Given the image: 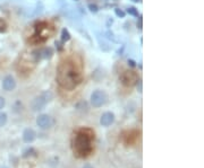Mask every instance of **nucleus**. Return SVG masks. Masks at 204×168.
Listing matches in <instances>:
<instances>
[{"mask_svg":"<svg viewBox=\"0 0 204 168\" xmlns=\"http://www.w3.org/2000/svg\"><path fill=\"white\" fill-rule=\"evenodd\" d=\"M83 75L78 64L72 59L60 62L57 69V82L67 90H73L82 82Z\"/></svg>","mask_w":204,"mask_h":168,"instance_id":"f257e3e1","label":"nucleus"},{"mask_svg":"<svg viewBox=\"0 0 204 168\" xmlns=\"http://www.w3.org/2000/svg\"><path fill=\"white\" fill-rule=\"evenodd\" d=\"M94 132L92 129L82 128L77 130L73 138V151L78 158H86L93 151Z\"/></svg>","mask_w":204,"mask_h":168,"instance_id":"f03ea898","label":"nucleus"},{"mask_svg":"<svg viewBox=\"0 0 204 168\" xmlns=\"http://www.w3.org/2000/svg\"><path fill=\"white\" fill-rule=\"evenodd\" d=\"M52 99V94L50 92H44L41 95L36 96L34 99L31 102V108L33 112H39L42 111L45 105L48 104L49 102Z\"/></svg>","mask_w":204,"mask_h":168,"instance_id":"7ed1b4c3","label":"nucleus"},{"mask_svg":"<svg viewBox=\"0 0 204 168\" xmlns=\"http://www.w3.org/2000/svg\"><path fill=\"white\" fill-rule=\"evenodd\" d=\"M107 99H108V96L102 90H95L91 95V104L93 105V107H100L104 105Z\"/></svg>","mask_w":204,"mask_h":168,"instance_id":"20e7f679","label":"nucleus"},{"mask_svg":"<svg viewBox=\"0 0 204 168\" xmlns=\"http://www.w3.org/2000/svg\"><path fill=\"white\" fill-rule=\"evenodd\" d=\"M138 79V77H137V73L134 71H124L123 72V75L120 76V80H121V82L123 85L125 86H127V87H132L134 85L136 84V81Z\"/></svg>","mask_w":204,"mask_h":168,"instance_id":"39448f33","label":"nucleus"},{"mask_svg":"<svg viewBox=\"0 0 204 168\" xmlns=\"http://www.w3.org/2000/svg\"><path fill=\"white\" fill-rule=\"evenodd\" d=\"M53 119L51 116L47 115V114H42V115H39V117L36 119V124L40 126L41 129L43 130H47V129H50L53 126Z\"/></svg>","mask_w":204,"mask_h":168,"instance_id":"423d86ee","label":"nucleus"},{"mask_svg":"<svg viewBox=\"0 0 204 168\" xmlns=\"http://www.w3.org/2000/svg\"><path fill=\"white\" fill-rule=\"evenodd\" d=\"M16 87V81L14 79L13 76H6L2 80V88L6 90V92H12L13 89Z\"/></svg>","mask_w":204,"mask_h":168,"instance_id":"0eeeda50","label":"nucleus"},{"mask_svg":"<svg viewBox=\"0 0 204 168\" xmlns=\"http://www.w3.org/2000/svg\"><path fill=\"white\" fill-rule=\"evenodd\" d=\"M113 121H115V115H113V113L111 112H107L102 114L100 119V123L103 125V126H109V125H111L113 123Z\"/></svg>","mask_w":204,"mask_h":168,"instance_id":"6e6552de","label":"nucleus"},{"mask_svg":"<svg viewBox=\"0 0 204 168\" xmlns=\"http://www.w3.org/2000/svg\"><path fill=\"white\" fill-rule=\"evenodd\" d=\"M35 138H36V133L33 129H26L24 131V133H23V139L27 143L33 142V141L35 140Z\"/></svg>","mask_w":204,"mask_h":168,"instance_id":"1a4fd4ad","label":"nucleus"},{"mask_svg":"<svg viewBox=\"0 0 204 168\" xmlns=\"http://www.w3.org/2000/svg\"><path fill=\"white\" fill-rule=\"evenodd\" d=\"M137 136H138V132H137V131H131V132H128L126 138H125V142L127 144L134 143L136 141V139H137Z\"/></svg>","mask_w":204,"mask_h":168,"instance_id":"9d476101","label":"nucleus"},{"mask_svg":"<svg viewBox=\"0 0 204 168\" xmlns=\"http://www.w3.org/2000/svg\"><path fill=\"white\" fill-rule=\"evenodd\" d=\"M70 40V34L68 32L67 28H63V31H61V41L63 42H68V41Z\"/></svg>","mask_w":204,"mask_h":168,"instance_id":"9b49d317","label":"nucleus"},{"mask_svg":"<svg viewBox=\"0 0 204 168\" xmlns=\"http://www.w3.org/2000/svg\"><path fill=\"white\" fill-rule=\"evenodd\" d=\"M127 12L131 16L138 17V12H137V9H136L135 7H129V8H127Z\"/></svg>","mask_w":204,"mask_h":168,"instance_id":"f8f14e48","label":"nucleus"},{"mask_svg":"<svg viewBox=\"0 0 204 168\" xmlns=\"http://www.w3.org/2000/svg\"><path fill=\"white\" fill-rule=\"evenodd\" d=\"M7 31V24L2 18H0V33H4Z\"/></svg>","mask_w":204,"mask_h":168,"instance_id":"ddd939ff","label":"nucleus"},{"mask_svg":"<svg viewBox=\"0 0 204 168\" xmlns=\"http://www.w3.org/2000/svg\"><path fill=\"white\" fill-rule=\"evenodd\" d=\"M115 14H116V16L119 17V18H124L125 15H126V12H125L123 9H119V8L115 9Z\"/></svg>","mask_w":204,"mask_h":168,"instance_id":"4468645a","label":"nucleus"},{"mask_svg":"<svg viewBox=\"0 0 204 168\" xmlns=\"http://www.w3.org/2000/svg\"><path fill=\"white\" fill-rule=\"evenodd\" d=\"M7 122V115L5 113H0V126L5 125Z\"/></svg>","mask_w":204,"mask_h":168,"instance_id":"2eb2a0df","label":"nucleus"},{"mask_svg":"<svg viewBox=\"0 0 204 168\" xmlns=\"http://www.w3.org/2000/svg\"><path fill=\"white\" fill-rule=\"evenodd\" d=\"M88 9H90V12H99L98 6H96V5H93V4L88 5Z\"/></svg>","mask_w":204,"mask_h":168,"instance_id":"dca6fc26","label":"nucleus"},{"mask_svg":"<svg viewBox=\"0 0 204 168\" xmlns=\"http://www.w3.org/2000/svg\"><path fill=\"white\" fill-rule=\"evenodd\" d=\"M5 104H6V102H5V98H4V97H0V109H1V108H4Z\"/></svg>","mask_w":204,"mask_h":168,"instance_id":"f3484780","label":"nucleus"},{"mask_svg":"<svg viewBox=\"0 0 204 168\" xmlns=\"http://www.w3.org/2000/svg\"><path fill=\"white\" fill-rule=\"evenodd\" d=\"M128 64H129L131 67H135V66H136L135 61H133V60H128Z\"/></svg>","mask_w":204,"mask_h":168,"instance_id":"a211bd4d","label":"nucleus"},{"mask_svg":"<svg viewBox=\"0 0 204 168\" xmlns=\"http://www.w3.org/2000/svg\"><path fill=\"white\" fill-rule=\"evenodd\" d=\"M134 2H142V0H132Z\"/></svg>","mask_w":204,"mask_h":168,"instance_id":"6ab92c4d","label":"nucleus"},{"mask_svg":"<svg viewBox=\"0 0 204 168\" xmlns=\"http://www.w3.org/2000/svg\"><path fill=\"white\" fill-rule=\"evenodd\" d=\"M83 168H93V167H91L90 165H86V166H84V167H83Z\"/></svg>","mask_w":204,"mask_h":168,"instance_id":"aec40b11","label":"nucleus"},{"mask_svg":"<svg viewBox=\"0 0 204 168\" xmlns=\"http://www.w3.org/2000/svg\"><path fill=\"white\" fill-rule=\"evenodd\" d=\"M0 168H7V167H0Z\"/></svg>","mask_w":204,"mask_h":168,"instance_id":"412c9836","label":"nucleus"}]
</instances>
